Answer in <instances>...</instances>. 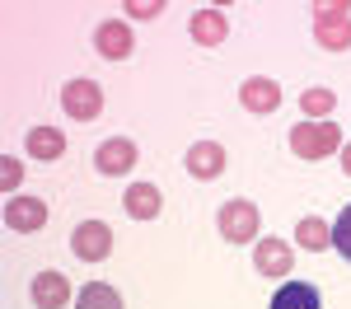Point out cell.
<instances>
[{
	"instance_id": "cell-1",
	"label": "cell",
	"mask_w": 351,
	"mask_h": 309,
	"mask_svg": "<svg viewBox=\"0 0 351 309\" xmlns=\"http://www.w3.org/2000/svg\"><path fill=\"white\" fill-rule=\"evenodd\" d=\"M314 42L324 52H351V5L347 0H319L314 5Z\"/></svg>"
},
{
	"instance_id": "cell-2",
	"label": "cell",
	"mask_w": 351,
	"mask_h": 309,
	"mask_svg": "<svg viewBox=\"0 0 351 309\" xmlns=\"http://www.w3.org/2000/svg\"><path fill=\"white\" fill-rule=\"evenodd\" d=\"M342 145H347V136H342L337 122H300V127H291V155H300V160L342 155Z\"/></svg>"
},
{
	"instance_id": "cell-3",
	"label": "cell",
	"mask_w": 351,
	"mask_h": 309,
	"mask_svg": "<svg viewBox=\"0 0 351 309\" xmlns=\"http://www.w3.org/2000/svg\"><path fill=\"white\" fill-rule=\"evenodd\" d=\"M216 225H220V239H225V244H258L263 216H258V206H253L248 197H230L216 211Z\"/></svg>"
},
{
	"instance_id": "cell-4",
	"label": "cell",
	"mask_w": 351,
	"mask_h": 309,
	"mask_svg": "<svg viewBox=\"0 0 351 309\" xmlns=\"http://www.w3.org/2000/svg\"><path fill=\"white\" fill-rule=\"evenodd\" d=\"M61 108L71 122H94V117H104V84L99 80H66L61 89Z\"/></svg>"
},
{
	"instance_id": "cell-5",
	"label": "cell",
	"mask_w": 351,
	"mask_h": 309,
	"mask_svg": "<svg viewBox=\"0 0 351 309\" xmlns=\"http://www.w3.org/2000/svg\"><path fill=\"white\" fill-rule=\"evenodd\" d=\"M28 300H33L38 309H66V305H75L71 277H66V272H56V267L38 272V277L28 281Z\"/></svg>"
},
{
	"instance_id": "cell-6",
	"label": "cell",
	"mask_w": 351,
	"mask_h": 309,
	"mask_svg": "<svg viewBox=\"0 0 351 309\" xmlns=\"http://www.w3.org/2000/svg\"><path fill=\"white\" fill-rule=\"evenodd\" d=\"M47 225V201L43 197H5V230H14V234H38Z\"/></svg>"
},
{
	"instance_id": "cell-7",
	"label": "cell",
	"mask_w": 351,
	"mask_h": 309,
	"mask_svg": "<svg viewBox=\"0 0 351 309\" xmlns=\"http://www.w3.org/2000/svg\"><path fill=\"white\" fill-rule=\"evenodd\" d=\"M253 267L271 281H286L295 272V249H291V239H258V244H253Z\"/></svg>"
},
{
	"instance_id": "cell-8",
	"label": "cell",
	"mask_w": 351,
	"mask_h": 309,
	"mask_svg": "<svg viewBox=\"0 0 351 309\" xmlns=\"http://www.w3.org/2000/svg\"><path fill=\"white\" fill-rule=\"evenodd\" d=\"M71 253H75L80 262H104L112 253V230L104 221H80L71 230Z\"/></svg>"
},
{
	"instance_id": "cell-9",
	"label": "cell",
	"mask_w": 351,
	"mask_h": 309,
	"mask_svg": "<svg viewBox=\"0 0 351 309\" xmlns=\"http://www.w3.org/2000/svg\"><path fill=\"white\" fill-rule=\"evenodd\" d=\"M225 145L220 140H192L188 145V155H183V169H188L197 183H216L220 173H225Z\"/></svg>"
},
{
	"instance_id": "cell-10",
	"label": "cell",
	"mask_w": 351,
	"mask_h": 309,
	"mask_svg": "<svg viewBox=\"0 0 351 309\" xmlns=\"http://www.w3.org/2000/svg\"><path fill=\"white\" fill-rule=\"evenodd\" d=\"M94 52L104 56V61H127L136 52V33L127 19H104V24L94 28Z\"/></svg>"
},
{
	"instance_id": "cell-11",
	"label": "cell",
	"mask_w": 351,
	"mask_h": 309,
	"mask_svg": "<svg viewBox=\"0 0 351 309\" xmlns=\"http://www.w3.org/2000/svg\"><path fill=\"white\" fill-rule=\"evenodd\" d=\"M239 103L243 112H253V117H267V112L281 108V84L271 80V75H248L239 84Z\"/></svg>"
},
{
	"instance_id": "cell-12",
	"label": "cell",
	"mask_w": 351,
	"mask_h": 309,
	"mask_svg": "<svg viewBox=\"0 0 351 309\" xmlns=\"http://www.w3.org/2000/svg\"><path fill=\"white\" fill-rule=\"evenodd\" d=\"M132 164H136V140L132 136H108L94 150V169L104 178H122V173H132Z\"/></svg>"
},
{
	"instance_id": "cell-13",
	"label": "cell",
	"mask_w": 351,
	"mask_h": 309,
	"mask_svg": "<svg viewBox=\"0 0 351 309\" xmlns=\"http://www.w3.org/2000/svg\"><path fill=\"white\" fill-rule=\"evenodd\" d=\"M188 38L197 42V47H220V42L230 38V19H225V10H216V5H202V10H192Z\"/></svg>"
},
{
	"instance_id": "cell-14",
	"label": "cell",
	"mask_w": 351,
	"mask_h": 309,
	"mask_svg": "<svg viewBox=\"0 0 351 309\" xmlns=\"http://www.w3.org/2000/svg\"><path fill=\"white\" fill-rule=\"evenodd\" d=\"M28 160H38V164H56L61 155H66V132L61 127H28Z\"/></svg>"
},
{
	"instance_id": "cell-15",
	"label": "cell",
	"mask_w": 351,
	"mask_h": 309,
	"mask_svg": "<svg viewBox=\"0 0 351 309\" xmlns=\"http://www.w3.org/2000/svg\"><path fill=\"white\" fill-rule=\"evenodd\" d=\"M271 309H324V295L309 281H281L271 295Z\"/></svg>"
},
{
	"instance_id": "cell-16",
	"label": "cell",
	"mask_w": 351,
	"mask_h": 309,
	"mask_svg": "<svg viewBox=\"0 0 351 309\" xmlns=\"http://www.w3.org/2000/svg\"><path fill=\"white\" fill-rule=\"evenodd\" d=\"M122 206H127V216L132 221H155L160 216V206H164V197L155 183H132L127 193H122Z\"/></svg>"
},
{
	"instance_id": "cell-17",
	"label": "cell",
	"mask_w": 351,
	"mask_h": 309,
	"mask_svg": "<svg viewBox=\"0 0 351 309\" xmlns=\"http://www.w3.org/2000/svg\"><path fill=\"white\" fill-rule=\"evenodd\" d=\"M332 108H337V89H328V84L300 89V112H304V122H332Z\"/></svg>"
},
{
	"instance_id": "cell-18",
	"label": "cell",
	"mask_w": 351,
	"mask_h": 309,
	"mask_svg": "<svg viewBox=\"0 0 351 309\" xmlns=\"http://www.w3.org/2000/svg\"><path fill=\"white\" fill-rule=\"evenodd\" d=\"M295 244L304 253H324L328 244H332V225H328L324 216H304V221L295 225Z\"/></svg>"
},
{
	"instance_id": "cell-19",
	"label": "cell",
	"mask_w": 351,
	"mask_h": 309,
	"mask_svg": "<svg viewBox=\"0 0 351 309\" xmlns=\"http://www.w3.org/2000/svg\"><path fill=\"white\" fill-rule=\"evenodd\" d=\"M75 309H122V295L104 281H89V286L75 291Z\"/></svg>"
},
{
	"instance_id": "cell-20",
	"label": "cell",
	"mask_w": 351,
	"mask_h": 309,
	"mask_svg": "<svg viewBox=\"0 0 351 309\" xmlns=\"http://www.w3.org/2000/svg\"><path fill=\"white\" fill-rule=\"evenodd\" d=\"M332 249L351 262V201L337 211V221H332Z\"/></svg>"
},
{
	"instance_id": "cell-21",
	"label": "cell",
	"mask_w": 351,
	"mask_h": 309,
	"mask_svg": "<svg viewBox=\"0 0 351 309\" xmlns=\"http://www.w3.org/2000/svg\"><path fill=\"white\" fill-rule=\"evenodd\" d=\"M19 183H24V164H19L14 155H5V160H0V193L19 197Z\"/></svg>"
},
{
	"instance_id": "cell-22",
	"label": "cell",
	"mask_w": 351,
	"mask_h": 309,
	"mask_svg": "<svg viewBox=\"0 0 351 309\" xmlns=\"http://www.w3.org/2000/svg\"><path fill=\"white\" fill-rule=\"evenodd\" d=\"M122 14H132V19H160V14H164V0H127V5H122Z\"/></svg>"
},
{
	"instance_id": "cell-23",
	"label": "cell",
	"mask_w": 351,
	"mask_h": 309,
	"mask_svg": "<svg viewBox=\"0 0 351 309\" xmlns=\"http://www.w3.org/2000/svg\"><path fill=\"white\" fill-rule=\"evenodd\" d=\"M337 160H342V173H347V178H351V140H347V145H342V155H337Z\"/></svg>"
}]
</instances>
